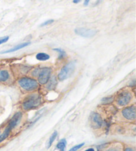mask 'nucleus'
Listing matches in <instances>:
<instances>
[{
	"instance_id": "obj_14",
	"label": "nucleus",
	"mask_w": 136,
	"mask_h": 151,
	"mask_svg": "<svg viewBox=\"0 0 136 151\" xmlns=\"http://www.w3.org/2000/svg\"><path fill=\"white\" fill-rule=\"evenodd\" d=\"M36 58L39 61H46L50 58V56L45 52H39L36 55Z\"/></svg>"
},
{
	"instance_id": "obj_24",
	"label": "nucleus",
	"mask_w": 136,
	"mask_h": 151,
	"mask_svg": "<svg viewBox=\"0 0 136 151\" xmlns=\"http://www.w3.org/2000/svg\"><path fill=\"white\" fill-rule=\"evenodd\" d=\"M90 1V0H84V5H86V6L88 5Z\"/></svg>"
},
{
	"instance_id": "obj_11",
	"label": "nucleus",
	"mask_w": 136,
	"mask_h": 151,
	"mask_svg": "<svg viewBox=\"0 0 136 151\" xmlns=\"http://www.w3.org/2000/svg\"><path fill=\"white\" fill-rule=\"evenodd\" d=\"M9 73L6 70H0V82H5L9 79Z\"/></svg>"
},
{
	"instance_id": "obj_27",
	"label": "nucleus",
	"mask_w": 136,
	"mask_h": 151,
	"mask_svg": "<svg viewBox=\"0 0 136 151\" xmlns=\"http://www.w3.org/2000/svg\"><path fill=\"white\" fill-rule=\"evenodd\" d=\"M0 134H1V131H0Z\"/></svg>"
},
{
	"instance_id": "obj_8",
	"label": "nucleus",
	"mask_w": 136,
	"mask_h": 151,
	"mask_svg": "<svg viewBox=\"0 0 136 151\" xmlns=\"http://www.w3.org/2000/svg\"><path fill=\"white\" fill-rule=\"evenodd\" d=\"M22 118V113L21 112H17L13 115V117L11 119L8 125L7 126L11 131H12V129L15 128L18 125V124L20 123V121Z\"/></svg>"
},
{
	"instance_id": "obj_12",
	"label": "nucleus",
	"mask_w": 136,
	"mask_h": 151,
	"mask_svg": "<svg viewBox=\"0 0 136 151\" xmlns=\"http://www.w3.org/2000/svg\"><path fill=\"white\" fill-rule=\"evenodd\" d=\"M47 83H48V84H47V88L48 90H53V89H54V88L56 87V83H57L56 77L53 76V78H50L49 80H48V82Z\"/></svg>"
},
{
	"instance_id": "obj_15",
	"label": "nucleus",
	"mask_w": 136,
	"mask_h": 151,
	"mask_svg": "<svg viewBox=\"0 0 136 151\" xmlns=\"http://www.w3.org/2000/svg\"><path fill=\"white\" fill-rule=\"evenodd\" d=\"M66 146H67V141L66 139H61L58 144L56 145V149L59 150L60 151H65L66 150Z\"/></svg>"
},
{
	"instance_id": "obj_25",
	"label": "nucleus",
	"mask_w": 136,
	"mask_h": 151,
	"mask_svg": "<svg viewBox=\"0 0 136 151\" xmlns=\"http://www.w3.org/2000/svg\"><path fill=\"white\" fill-rule=\"evenodd\" d=\"M80 1H81V0H73L72 2L75 4H78V3H80Z\"/></svg>"
},
{
	"instance_id": "obj_13",
	"label": "nucleus",
	"mask_w": 136,
	"mask_h": 151,
	"mask_svg": "<svg viewBox=\"0 0 136 151\" xmlns=\"http://www.w3.org/2000/svg\"><path fill=\"white\" fill-rule=\"evenodd\" d=\"M11 131H11L10 129L7 127L5 129L4 131L3 132V133L0 134V143H1V142H2L4 141H5V140L8 137H9Z\"/></svg>"
},
{
	"instance_id": "obj_5",
	"label": "nucleus",
	"mask_w": 136,
	"mask_h": 151,
	"mask_svg": "<svg viewBox=\"0 0 136 151\" xmlns=\"http://www.w3.org/2000/svg\"><path fill=\"white\" fill-rule=\"evenodd\" d=\"M51 72L52 70L51 68H48V67H45V68H42L40 69L39 74H38V82L40 84L44 85L47 83L48 80L51 78Z\"/></svg>"
},
{
	"instance_id": "obj_21",
	"label": "nucleus",
	"mask_w": 136,
	"mask_h": 151,
	"mask_svg": "<svg viewBox=\"0 0 136 151\" xmlns=\"http://www.w3.org/2000/svg\"><path fill=\"white\" fill-rule=\"evenodd\" d=\"M9 39V37L5 36L4 37H0V45L4 44V43L6 42Z\"/></svg>"
},
{
	"instance_id": "obj_3",
	"label": "nucleus",
	"mask_w": 136,
	"mask_h": 151,
	"mask_svg": "<svg viewBox=\"0 0 136 151\" xmlns=\"http://www.w3.org/2000/svg\"><path fill=\"white\" fill-rule=\"evenodd\" d=\"M132 99L133 96L131 91L127 90H123L117 94L116 101L119 106L124 107L129 104Z\"/></svg>"
},
{
	"instance_id": "obj_17",
	"label": "nucleus",
	"mask_w": 136,
	"mask_h": 151,
	"mask_svg": "<svg viewBox=\"0 0 136 151\" xmlns=\"http://www.w3.org/2000/svg\"><path fill=\"white\" fill-rule=\"evenodd\" d=\"M57 132L56 131H54V133L51 134V136L49 139V141H48V148H49L52 144L53 143V142L55 141V139L57 137Z\"/></svg>"
},
{
	"instance_id": "obj_26",
	"label": "nucleus",
	"mask_w": 136,
	"mask_h": 151,
	"mask_svg": "<svg viewBox=\"0 0 136 151\" xmlns=\"http://www.w3.org/2000/svg\"><path fill=\"white\" fill-rule=\"evenodd\" d=\"M84 151H95L94 150V149H87V150H84Z\"/></svg>"
},
{
	"instance_id": "obj_16",
	"label": "nucleus",
	"mask_w": 136,
	"mask_h": 151,
	"mask_svg": "<svg viewBox=\"0 0 136 151\" xmlns=\"http://www.w3.org/2000/svg\"><path fill=\"white\" fill-rule=\"evenodd\" d=\"M53 50L54 51H56V52H59V59H62L67 56V54H66V52H65V51L61 49V48H54Z\"/></svg>"
},
{
	"instance_id": "obj_20",
	"label": "nucleus",
	"mask_w": 136,
	"mask_h": 151,
	"mask_svg": "<svg viewBox=\"0 0 136 151\" xmlns=\"http://www.w3.org/2000/svg\"><path fill=\"white\" fill-rule=\"evenodd\" d=\"M106 151H121V149L119 146H112Z\"/></svg>"
},
{
	"instance_id": "obj_22",
	"label": "nucleus",
	"mask_w": 136,
	"mask_h": 151,
	"mask_svg": "<svg viewBox=\"0 0 136 151\" xmlns=\"http://www.w3.org/2000/svg\"><path fill=\"white\" fill-rule=\"evenodd\" d=\"M53 22H54V20H53V19H51V20H47V21H45V22L43 23H42L41 25V27L47 26V25H50V24L53 23Z\"/></svg>"
},
{
	"instance_id": "obj_10",
	"label": "nucleus",
	"mask_w": 136,
	"mask_h": 151,
	"mask_svg": "<svg viewBox=\"0 0 136 151\" xmlns=\"http://www.w3.org/2000/svg\"><path fill=\"white\" fill-rule=\"evenodd\" d=\"M29 45H30V42H23V43H21V44L15 46V47H13L12 48H11V49H9V50L4 51V52H1V54H5V53H9V52H15V51L21 49V48H23L24 47H27V46H29Z\"/></svg>"
},
{
	"instance_id": "obj_1",
	"label": "nucleus",
	"mask_w": 136,
	"mask_h": 151,
	"mask_svg": "<svg viewBox=\"0 0 136 151\" xmlns=\"http://www.w3.org/2000/svg\"><path fill=\"white\" fill-rule=\"evenodd\" d=\"M42 103V98L38 93L30 94L25 98L22 103V107L25 111L37 108Z\"/></svg>"
},
{
	"instance_id": "obj_7",
	"label": "nucleus",
	"mask_w": 136,
	"mask_h": 151,
	"mask_svg": "<svg viewBox=\"0 0 136 151\" xmlns=\"http://www.w3.org/2000/svg\"><path fill=\"white\" fill-rule=\"evenodd\" d=\"M121 114L125 119L127 121H135L136 118V110L135 106H128L122 110Z\"/></svg>"
},
{
	"instance_id": "obj_6",
	"label": "nucleus",
	"mask_w": 136,
	"mask_h": 151,
	"mask_svg": "<svg viewBox=\"0 0 136 151\" xmlns=\"http://www.w3.org/2000/svg\"><path fill=\"white\" fill-rule=\"evenodd\" d=\"M90 124L94 129H98L102 127L104 123L102 118L99 113L93 112L90 115Z\"/></svg>"
},
{
	"instance_id": "obj_4",
	"label": "nucleus",
	"mask_w": 136,
	"mask_h": 151,
	"mask_svg": "<svg viewBox=\"0 0 136 151\" xmlns=\"http://www.w3.org/2000/svg\"><path fill=\"white\" fill-rule=\"evenodd\" d=\"M75 69V63L70 62L66 64L63 68L61 69V72L58 75V79L60 81H63L69 78L72 74Z\"/></svg>"
},
{
	"instance_id": "obj_2",
	"label": "nucleus",
	"mask_w": 136,
	"mask_h": 151,
	"mask_svg": "<svg viewBox=\"0 0 136 151\" xmlns=\"http://www.w3.org/2000/svg\"><path fill=\"white\" fill-rule=\"evenodd\" d=\"M18 83L23 90L27 91H33L39 88V83L31 78L23 77L18 80Z\"/></svg>"
},
{
	"instance_id": "obj_18",
	"label": "nucleus",
	"mask_w": 136,
	"mask_h": 151,
	"mask_svg": "<svg viewBox=\"0 0 136 151\" xmlns=\"http://www.w3.org/2000/svg\"><path fill=\"white\" fill-rule=\"evenodd\" d=\"M114 101L113 97H108V98H104L102 99V104H110Z\"/></svg>"
},
{
	"instance_id": "obj_23",
	"label": "nucleus",
	"mask_w": 136,
	"mask_h": 151,
	"mask_svg": "<svg viewBox=\"0 0 136 151\" xmlns=\"http://www.w3.org/2000/svg\"><path fill=\"white\" fill-rule=\"evenodd\" d=\"M124 151H134V150H133L132 148H130V147H127V148H126V149H124Z\"/></svg>"
},
{
	"instance_id": "obj_19",
	"label": "nucleus",
	"mask_w": 136,
	"mask_h": 151,
	"mask_svg": "<svg viewBox=\"0 0 136 151\" xmlns=\"http://www.w3.org/2000/svg\"><path fill=\"white\" fill-rule=\"evenodd\" d=\"M84 145V142H83V143H81V144H79L78 145H76V146L71 148V149H70L69 151H77L78 150H79L80 149H81V148Z\"/></svg>"
},
{
	"instance_id": "obj_9",
	"label": "nucleus",
	"mask_w": 136,
	"mask_h": 151,
	"mask_svg": "<svg viewBox=\"0 0 136 151\" xmlns=\"http://www.w3.org/2000/svg\"><path fill=\"white\" fill-rule=\"evenodd\" d=\"M75 31V33L78 35L83 37H92L94 36L96 33V31L86 28H77Z\"/></svg>"
}]
</instances>
